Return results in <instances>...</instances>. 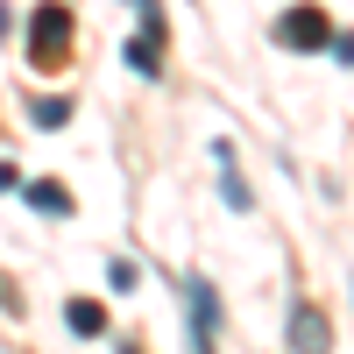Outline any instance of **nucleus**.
Listing matches in <instances>:
<instances>
[{"label":"nucleus","instance_id":"f257e3e1","mask_svg":"<svg viewBox=\"0 0 354 354\" xmlns=\"http://www.w3.org/2000/svg\"><path fill=\"white\" fill-rule=\"evenodd\" d=\"M283 347H290V354H333V319L319 312V305H290Z\"/></svg>","mask_w":354,"mask_h":354},{"label":"nucleus","instance_id":"f03ea898","mask_svg":"<svg viewBox=\"0 0 354 354\" xmlns=\"http://www.w3.org/2000/svg\"><path fill=\"white\" fill-rule=\"evenodd\" d=\"M64 43H71V15L57 8V0L28 15V57H36V64H57V57H64Z\"/></svg>","mask_w":354,"mask_h":354},{"label":"nucleus","instance_id":"7ed1b4c3","mask_svg":"<svg viewBox=\"0 0 354 354\" xmlns=\"http://www.w3.org/2000/svg\"><path fill=\"white\" fill-rule=\"evenodd\" d=\"M277 43H283V50H326V43H333V28H326V15H319V8H283Z\"/></svg>","mask_w":354,"mask_h":354},{"label":"nucleus","instance_id":"20e7f679","mask_svg":"<svg viewBox=\"0 0 354 354\" xmlns=\"http://www.w3.org/2000/svg\"><path fill=\"white\" fill-rule=\"evenodd\" d=\"M185 298H192V354H213V326H220V290L192 277L185 283Z\"/></svg>","mask_w":354,"mask_h":354},{"label":"nucleus","instance_id":"39448f33","mask_svg":"<svg viewBox=\"0 0 354 354\" xmlns=\"http://www.w3.org/2000/svg\"><path fill=\"white\" fill-rule=\"evenodd\" d=\"M213 156H220V192H227V205H234V213H248L255 192L241 185V170H234V149H227V142H213Z\"/></svg>","mask_w":354,"mask_h":354},{"label":"nucleus","instance_id":"423d86ee","mask_svg":"<svg viewBox=\"0 0 354 354\" xmlns=\"http://www.w3.org/2000/svg\"><path fill=\"white\" fill-rule=\"evenodd\" d=\"M21 198H28V205H36V213H57V220H64V213H71V192H64V185H57V177H36V185H21Z\"/></svg>","mask_w":354,"mask_h":354},{"label":"nucleus","instance_id":"0eeeda50","mask_svg":"<svg viewBox=\"0 0 354 354\" xmlns=\"http://www.w3.org/2000/svg\"><path fill=\"white\" fill-rule=\"evenodd\" d=\"M64 319H71V333H78V340H100V333H106V305H93V298H71Z\"/></svg>","mask_w":354,"mask_h":354},{"label":"nucleus","instance_id":"6e6552de","mask_svg":"<svg viewBox=\"0 0 354 354\" xmlns=\"http://www.w3.org/2000/svg\"><path fill=\"white\" fill-rule=\"evenodd\" d=\"M28 121H36V128H64L71 121V100H28Z\"/></svg>","mask_w":354,"mask_h":354},{"label":"nucleus","instance_id":"1a4fd4ad","mask_svg":"<svg viewBox=\"0 0 354 354\" xmlns=\"http://www.w3.org/2000/svg\"><path fill=\"white\" fill-rule=\"evenodd\" d=\"M121 57H128V64H135L142 78H156V36H135V43H128Z\"/></svg>","mask_w":354,"mask_h":354},{"label":"nucleus","instance_id":"9d476101","mask_svg":"<svg viewBox=\"0 0 354 354\" xmlns=\"http://www.w3.org/2000/svg\"><path fill=\"white\" fill-rule=\"evenodd\" d=\"M128 8L142 15V28H149V36H163V28H170V21H163V8H156V0H128Z\"/></svg>","mask_w":354,"mask_h":354},{"label":"nucleus","instance_id":"9b49d317","mask_svg":"<svg viewBox=\"0 0 354 354\" xmlns=\"http://www.w3.org/2000/svg\"><path fill=\"white\" fill-rule=\"evenodd\" d=\"M326 50H333V57H340V64H354V36H333V43H326Z\"/></svg>","mask_w":354,"mask_h":354},{"label":"nucleus","instance_id":"f8f14e48","mask_svg":"<svg viewBox=\"0 0 354 354\" xmlns=\"http://www.w3.org/2000/svg\"><path fill=\"white\" fill-rule=\"evenodd\" d=\"M15 185H21V170H15L8 156H0V192H15Z\"/></svg>","mask_w":354,"mask_h":354},{"label":"nucleus","instance_id":"ddd939ff","mask_svg":"<svg viewBox=\"0 0 354 354\" xmlns=\"http://www.w3.org/2000/svg\"><path fill=\"white\" fill-rule=\"evenodd\" d=\"M0 36H8V8H0Z\"/></svg>","mask_w":354,"mask_h":354},{"label":"nucleus","instance_id":"4468645a","mask_svg":"<svg viewBox=\"0 0 354 354\" xmlns=\"http://www.w3.org/2000/svg\"><path fill=\"white\" fill-rule=\"evenodd\" d=\"M0 305H8V290H0Z\"/></svg>","mask_w":354,"mask_h":354}]
</instances>
